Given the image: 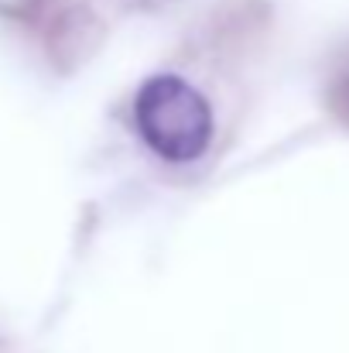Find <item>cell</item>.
Here are the masks:
<instances>
[{
  "mask_svg": "<svg viewBox=\"0 0 349 353\" xmlns=\"http://www.w3.org/2000/svg\"><path fill=\"white\" fill-rule=\"evenodd\" d=\"M134 117L140 137L165 161H192L209 148L213 114L199 90L178 76H154L140 86Z\"/></svg>",
  "mask_w": 349,
  "mask_h": 353,
  "instance_id": "1",
  "label": "cell"
},
{
  "mask_svg": "<svg viewBox=\"0 0 349 353\" xmlns=\"http://www.w3.org/2000/svg\"><path fill=\"white\" fill-rule=\"evenodd\" d=\"M343 103H346V107H349V86H346V97H343Z\"/></svg>",
  "mask_w": 349,
  "mask_h": 353,
  "instance_id": "2",
  "label": "cell"
}]
</instances>
